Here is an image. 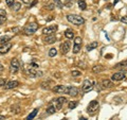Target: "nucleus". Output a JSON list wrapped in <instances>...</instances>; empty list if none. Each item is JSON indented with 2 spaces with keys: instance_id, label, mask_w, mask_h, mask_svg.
Returning a JSON list of instances; mask_svg holds the SVG:
<instances>
[{
  "instance_id": "obj_1",
  "label": "nucleus",
  "mask_w": 127,
  "mask_h": 120,
  "mask_svg": "<svg viewBox=\"0 0 127 120\" xmlns=\"http://www.w3.org/2000/svg\"><path fill=\"white\" fill-rule=\"evenodd\" d=\"M67 20L69 22H71L72 25H75V26H81L83 23L85 22V19L79 15H76V14H69L67 15Z\"/></svg>"
},
{
  "instance_id": "obj_2",
  "label": "nucleus",
  "mask_w": 127,
  "mask_h": 120,
  "mask_svg": "<svg viewBox=\"0 0 127 120\" xmlns=\"http://www.w3.org/2000/svg\"><path fill=\"white\" fill-rule=\"evenodd\" d=\"M37 29H38V25H37V23L31 22V23H29V25H27L25 27L23 32H25L26 35H32V34H34L35 32L37 31Z\"/></svg>"
},
{
  "instance_id": "obj_3",
  "label": "nucleus",
  "mask_w": 127,
  "mask_h": 120,
  "mask_svg": "<svg viewBox=\"0 0 127 120\" xmlns=\"http://www.w3.org/2000/svg\"><path fill=\"white\" fill-rule=\"evenodd\" d=\"M98 101H96V100H92L90 103H89V105H88V107H87V113H88L89 115H94L95 113L97 112V110H98Z\"/></svg>"
},
{
  "instance_id": "obj_4",
  "label": "nucleus",
  "mask_w": 127,
  "mask_h": 120,
  "mask_svg": "<svg viewBox=\"0 0 127 120\" xmlns=\"http://www.w3.org/2000/svg\"><path fill=\"white\" fill-rule=\"evenodd\" d=\"M25 72L29 75V77H31V78H37V77H41V75H42L41 71H39L38 69H33V68H30L28 66L25 69Z\"/></svg>"
},
{
  "instance_id": "obj_5",
  "label": "nucleus",
  "mask_w": 127,
  "mask_h": 120,
  "mask_svg": "<svg viewBox=\"0 0 127 120\" xmlns=\"http://www.w3.org/2000/svg\"><path fill=\"white\" fill-rule=\"evenodd\" d=\"M20 69V63L17 59H13L10 64V71L12 73H17Z\"/></svg>"
},
{
  "instance_id": "obj_6",
  "label": "nucleus",
  "mask_w": 127,
  "mask_h": 120,
  "mask_svg": "<svg viewBox=\"0 0 127 120\" xmlns=\"http://www.w3.org/2000/svg\"><path fill=\"white\" fill-rule=\"evenodd\" d=\"M66 102H68V100H67L66 97H58L54 100V104H55V109H56V111H59L62 110L63 105L65 104Z\"/></svg>"
},
{
  "instance_id": "obj_7",
  "label": "nucleus",
  "mask_w": 127,
  "mask_h": 120,
  "mask_svg": "<svg viewBox=\"0 0 127 120\" xmlns=\"http://www.w3.org/2000/svg\"><path fill=\"white\" fill-rule=\"evenodd\" d=\"M82 43H83V39H82V37H79V36H77V37H75L74 38V46H73V53H75V54H77L79 51H81V49H82Z\"/></svg>"
},
{
  "instance_id": "obj_8",
  "label": "nucleus",
  "mask_w": 127,
  "mask_h": 120,
  "mask_svg": "<svg viewBox=\"0 0 127 120\" xmlns=\"http://www.w3.org/2000/svg\"><path fill=\"white\" fill-rule=\"evenodd\" d=\"M57 29H58L57 25L46 27V28H43V29H42V34H45V35H52V34H54L55 32L57 31Z\"/></svg>"
},
{
  "instance_id": "obj_9",
  "label": "nucleus",
  "mask_w": 127,
  "mask_h": 120,
  "mask_svg": "<svg viewBox=\"0 0 127 120\" xmlns=\"http://www.w3.org/2000/svg\"><path fill=\"white\" fill-rule=\"evenodd\" d=\"M93 89V84L92 82L90 81V80H85L84 82H83V86H82V90L83 93H89V91H91Z\"/></svg>"
},
{
  "instance_id": "obj_10",
  "label": "nucleus",
  "mask_w": 127,
  "mask_h": 120,
  "mask_svg": "<svg viewBox=\"0 0 127 120\" xmlns=\"http://www.w3.org/2000/svg\"><path fill=\"white\" fill-rule=\"evenodd\" d=\"M52 90L54 91V93H56V94H68L69 86H66V85H56L55 87H53Z\"/></svg>"
},
{
  "instance_id": "obj_11",
  "label": "nucleus",
  "mask_w": 127,
  "mask_h": 120,
  "mask_svg": "<svg viewBox=\"0 0 127 120\" xmlns=\"http://www.w3.org/2000/svg\"><path fill=\"white\" fill-rule=\"evenodd\" d=\"M70 48H71V43L69 41H65L61 45V52H62V54L66 55L70 51Z\"/></svg>"
},
{
  "instance_id": "obj_12",
  "label": "nucleus",
  "mask_w": 127,
  "mask_h": 120,
  "mask_svg": "<svg viewBox=\"0 0 127 120\" xmlns=\"http://www.w3.org/2000/svg\"><path fill=\"white\" fill-rule=\"evenodd\" d=\"M125 79V72H116L111 75V80L112 81H122Z\"/></svg>"
},
{
  "instance_id": "obj_13",
  "label": "nucleus",
  "mask_w": 127,
  "mask_h": 120,
  "mask_svg": "<svg viewBox=\"0 0 127 120\" xmlns=\"http://www.w3.org/2000/svg\"><path fill=\"white\" fill-rule=\"evenodd\" d=\"M12 46L13 45H12V43H10V42L4 44V45H2V46H0V54H4L6 52H9Z\"/></svg>"
},
{
  "instance_id": "obj_14",
  "label": "nucleus",
  "mask_w": 127,
  "mask_h": 120,
  "mask_svg": "<svg viewBox=\"0 0 127 120\" xmlns=\"http://www.w3.org/2000/svg\"><path fill=\"white\" fill-rule=\"evenodd\" d=\"M101 85H102V88L107 89V88H111V87H113V83L111 82L110 80L105 79V80H103V81H102Z\"/></svg>"
},
{
  "instance_id": "obj_15",
  "label": "nucleus",
  "mask_w": 127,
  "mask_h": 120,
  "mask_svg": "<svg viewBox=\"0 0 127 120\" xmlns=\"http://www.w3.org/2000/svg\"><path fill=\"white\" fill-rule=\"evenodd\" d=\"M19 85V82L18 81H10L5 84L4 88L5 89H13V88H16Z\"/></svg>"
},
{
  "instance_id": "obj_16",
  "label": "nucleus",
  "mask_w": 127,
  "mask_h": 120,
  "mask_svg": "<svg viewBox=\"0 0 127 120\" xmlns=\"http://www.w3.org/2000/svg\"><path fill=\"white\" fill-rule=\"evenodd\" d=\"M56 36H55L54 34L52 35H47V37L43 39V42H45L46 44H54L55 42H56Z\"/></svg>"
},
{
  "instance_id": "obj_17",
  "label": "nucleus",
  "mask_w": 127,
  "mask_h": 120,
  "mask_svg": "<svg viewBox=\"0 0 127 120\" xmlns=\"http://www.w3.org/2000/svg\"><path fill=\"white\" fill-rule=\"evenodd\" d=\"M68 95L72 96V97H76V96L78 95V89L76 88V87H74V86H69Z\"/></svg>"
},
{
  "instance_id": "obj_18",
  "label": "nucleus",
  "mask_w": 127,
  "mask_h": 120,
  "mask_svg": "<svg viewBox=\"0 0 127 120\" xmlns=\"http://www.w3.org/2000/svg\"><path fill=\"white\" fill-rule=\"evenodd\" d=\"M114 68H116V69H125V70H127V60L126 61L118 63L117 65L114 66Z\"/></svg>"
},
{
  "instance_id": "obj_19",
  "label": "nucleus",
  "mask_w": 127,
  "mask_h": 120,
  "mask_svg": "<svg viewBox=\"0 0 127 120\" xmlns=\"http://www.w3.org/2000/svg\"><path fill=\"white\" fill-rule=\"evenodd\" d=\"M11 38H12L11 35H3V36H1L0 37V46H2V45H4V44L9 43L11 41Z\"/></svg>"
},
{
  "instance_id": "obj_20",
  "label": "nucleus",
  "mask_w": 127,
  "mask_h": 120,
  "mask_svg": "<svg viewBox=\"0 0 127 120\" xmlns=\"http://www.w3.org/2000/svg\"><path fill=\"white\" fill-rule=\"evenodd\" d=\"M98 46V43L97 42H92V43H90V44H88V45H87V47H86V50L88 51H92L93 49H95V48H96Z\"/></svg>"
},
{
  "instance_id": "obj_21",
  "label": "nucleus",
  "mask_w": 127,
  "mask_h": 120,
  "mask_svg": "<svg viewBox=\"0 0 127 120\" xmlns=\"http://www.w3.org/2000/svg\"><path fill=\"white\" fill-rule=\"evenodd\" d=\"M65 36L68 38V39H72L74 37V32L72 29H67L65 31Z\"/></svg>"
},
{
  "instance_id": "obj_22",
  "label": "nucleus",
  "mask_w": 127,
  "mask_h": 120,
  "mask_svg": "<svg viewBox=\"0 0 127 120\" xmlns=\"http://www.w3.org/2000/svg\"><path fill=\"white\" fill-rule=\"evenodd\" d=\"M55 112H56V109H55V106L51 104V105H49V107L47 109L46 114H47V115H52V114H55Z\"/></svg>"
},
{
  "instance_id": "obj_23",
  "label": "nucleus",
  "mask_w": 127,
  "mask_h": 120,
  "mask_svg": "<svg viewBox=\"0 0 127 120\" xmlns=\"http://www.w3.org/2000/svg\"><path fill=\"white\" fill-rule=\"evenodd\" d=\"M77 4L82 11H85L87 9V4H86L85 0H77Z\"/></svg>"
},
{
  "instance_id": "obj_24",
  "label": "nucleus",
  "mask_w": 127,
  "mask_h": 120,
  "mask_svg": "<svg viewBox=\"0 0 127 120\" xmlns=\"http://www.w3.org/2000/svg\"><path fill=\"white\" fill-rule=\"evenodd\" d=\"M103 70H104V68H103L102 65H95L92 67V72H94V73H98Z\"/></svg>"
},
{
  "instance_id": "obj_25",
  "label": "nucleus",
  "mask_w": 127,
  "mask_h": 120,
  "mask_svg": "<svg viewBox=\"0 0 127 120\" xmlns=\"http://www.w3.org/2000/svg\"><path fill=\"white\" fill-rule=\"evenodd\" d=\"M37 113H38V109H35L33 112H32V113H30V115L28 116L26 120H33L35 118V116L37 115Z\"/></svg>"
},
{
  "instance_id": "obj_26",
  "label": "nucleus",
  "mask_w": 127,
  "mask_h": 120,
  "mask_svg": "<svg viewBox=\"0 0 127 120\" xmlns=\"http://www.w3.org/2000/svg\"><path fill=\"white\" fill-rule=\"evenodd\" d=\"M50 84H52L51 81H45V82L41 83L40 86H41V88H43V89H50V87H51Z\"/></svg>"
},
{
  "instance_id": "obj_27",
  "label": "nucleus",
  "mask_w": 127,
  "mask_h": 120,
  "mask_svg": "<svg viewBox=\"0 0 127 120\" xmlns=\"http://www.w3.org/2000/svg\"><path fill=\"white\" fill-rule=\"evenodd\" d=\"M53 3H54L55 7H58V9H63V7H64V4H63L62 0H53Z\"/></svg>"
},
{
  "instance_id": "obj_28",
  "label": "nucleus",
  "mask_w": 127,
  "mask_h": 120,
  "mask_svg": "<svg viewBox=\"0 0 127 120\" xmlns=\"http://www.w3.org/2000/svg\"><path fill=\"white\" fill-rule=\"evenodd\" d=\"M56 54H57L56 48H51L50 51H49V57L50 58H54V57H56Z\"/></svg>"
},
{
  "instance_id": "obj_29",
  "label": "nucleus",
  "mask_w": 127,
  "mask_h": 120,
  "mask_svg": "<svg viewBox=\"0 0 127 120\" xmlns=\"http://www.w3.org/2000/svg\"><path fill=\"white\" fill-rule=\"evenodd\" d=\"M78 105V102L77 101H71V102H69V104H68V107L70 110H73V109H75Z\"/></svg>"
},
{
  "instance_id": "obj_30",
  "label": "nucleus",
  "mask_w": 127,
  "mask_h": 120,
  "mask_svg": "<svg viewBox=\"0 0 127 120\" xmlns=\"http://www.w3.org/2000/svg\"><path fill=\"white\" fill-rule=\"evenodd\" d=\"M71 74H72V77L77 78V77H81V75H82V72H81V71H77V70H72Z\"/></svg>"
},
{
  "instance_id": "obj_31",
  "label": "nucleus",
  "mask_w": 127,
  "mask_h": 120,
  "mask_svg": "<svg viewBox=\"0 0 127 120\" xmlns=\"http://www.w3.org/2000/svg\"><path fill=\"white\" fill-rule=\"evenodd\" d=\"M20 6H21L20 3H19V2H16V3H14V5L12 6V7H13V10H14V11L17 12V11L20 10Z\"/></svg>"
},
{
  "instance_id": "obj_32",
  "label": "nucleus",
  "mask_w": 127,
  "mask_h": 120,
  "mask_svg": "<svg viewBox=\"0 0 127 120\" xmlns=\"http://www.w3.org/2000/svg\"><path fill=\"white\" fill-rule=\"evenodd\" d=\"M5 2H6V5L9 6V7H12L14 5V3H15V0H5Z\"/></svg>"
},
{
  "instance_id": "obj_33",
  "label": "nucleus",
  "mask_w": 127,
  "mask_h": 120,
  "mask_svg": "<svg viewBox=\"0 0 127 120\" xmlns=\"http://www.w3.org/2000/svg\"><path fill=\"white\" fill-rule=\"evenodd\" d=\"M19 111H20V107H19L18 105L17 106H12V112H14L15 114H18Z\"/></svg>"
},
{
  "instance_id": "obj_34",
  "label": "nucleus",
  "mask_w": 127,
  "mask_h": 120,
  "mask_svg": "<svg viewBox=\"0 0 127 120\" xmlns=\"http://www.w3.org/2000/svg\"><path fill=\"white\" fill-rule=\"evenodd\" d=\"M73 3H74V0H68V2L66 3V5L67 6H72Z\"/></svg>"
},
{
  "instance_id": "obj_35",
  "label": "nucleus",
  "mask_w": 127,
  "mask_h": 120,
  "mask_svg": "<svg viewBox=\"0 0 127 120\" xmlns=\"http://www.w3.org/2000/svg\"><path fill=\"white\" fill-rule=\"evenodd\" d=\"M48 10H53L55 9V5H54V3H51V4H48Z\"/></svg>"
},
{
  "instance_id": "obj_36",
  "label": "nucleus",
  "mask_w": 127,
  "mask_h": 120,
  "mask_svg": "<svg viewBox=\"0 0 127 120\" xmlns=\"http://www.w3.org/2000/svg\"><path fill=\"white\" fill-rule=\"evenodd\" d=\"M6 84V81L4 79H0V86H3V85H5Z\"/></svg>"
},
{
  "instance_id": "obj_37",
  "label": "nucleus",
  "mask_w": 127,
  "mask_h": 120,
  "mask_svg": "<svg viewBox=\"0 0 127 120\" xmlns=\"http://www.w3.org/2000/svg\"><path fill=\"white\" fill-rule=\"evenodd\" d=\"M4 21H5V17H4V16H2V15H0V25L3 23Z\"/></svg>"
},
{
  "instance_id": "obj_38",
  "label": "nucleus",
  "mask_w": 127,
  "mask_h": 120,
  "mask_svg": "<svg viewBox=\"0 0 127 120\" xmlns=\"http://www.w3.org/2000/svg\"><path fill=\"white\" fill-rule=\"evenodd\" d=\"M121 21L123 23H127V16H124V17H122L121 18Z\"/></svg>"
},
{
  "instance_id": "obj_39",
  "label": "nucleus",
  "mask_w": 127,
  "mask_h": 120,
  "mask_svg": "<svg viewBox=\"0 0 127 120\" xmlns=\"http://www.w3.org/2000/svg\"><path fill=\"white\" fill-rule=\"evenodd\" d=\"M32 1V0H22V2L23 3H26V4H28V3H30Z\"/></svg>"
},
{
  "instance_id": "obj_40",
  "label": "nucleus",
  "mask_w": 127,
  "mask_h": 120,
  "mask_svg": "<svg viewBox=\"0 0 127 120\" xmlns=\"http://www.w3.org/2000/svg\"><path fill=\"white\" fill-rule=\"evenodd\" d=\"M52 19H53V16H50V17L47 19V21H50V20H52Z\"/></svg>"
},
{
  "instance_id": "obj_41",
  "label": "nucleus",
  "mask_w": 127,
  "mask_h": 120,
  "mask_svg": "<svg viewBox=\"0 0 127 120\" xmlns=\"http://www.w3.org/2000/svg\"><path fill=\"white\" fill-rule=\"evenodd\" d=\"M119 1H120V0H114V1H113V4H114V5H116V4H117V3H118Z\"/></svg>"
},
{
  "instance_id": "obj_42",
  "label": "nucleus",
  "mask_w": 127,
  "mask_h": 120,
  "mask_svg": "<svg viewBox=\"0 0 127 120\" xmlns=\"http://www.w3.org/2000/svg\"><path fill=\"white\" fill-rule=\"evenodd\" d=\"M0 120H4V116H2V115H0Z\"/></svg>"
},
{
  "instance_id": "obj_43",
  "label": "nucleus",
  "mask_w": 127,
  "mask_h": 120,
  "mask_svg": "<svg viewBox=\"0 0 127 120\" xmlns=\"http://www.w3.org/2000/svg\"><path fill=\"white\" fill-rule=\"evenodd\" d=\"M2 69H3V66H2V64H1V63H0V71H1Z\"/></svg>"
},
{
  "instance_id": "obj_44",
  "label": "nucleus",
  "mask_w": 127,
  "mask_h": 120,
  "mask_svg": "<svg viewBox=\"0 0 127 120\" xmlns=\"http://www.w3.org/2000/svg\"><path fill=\"white\" fill-rule=\"evenodd\" d=\"M79 120H87L86 118H84V117H82V118H79Z\"/></svg>"
},
{
  "instance_id": "obj_45",
  "label": "nucleus",
  "mask_w": 127,
  "mask_h": 120,
  "mask_svg": "<svg viewBox=\"0 0 127 120\" xmlns=\"http://www.w3.org/2000/svg\"><path fill=\"white\" fill-rule=\"evenodd\" d=\"M62 120H68V119H66V118H64V119H62Z\"/></svg>"
}]
</instances>
